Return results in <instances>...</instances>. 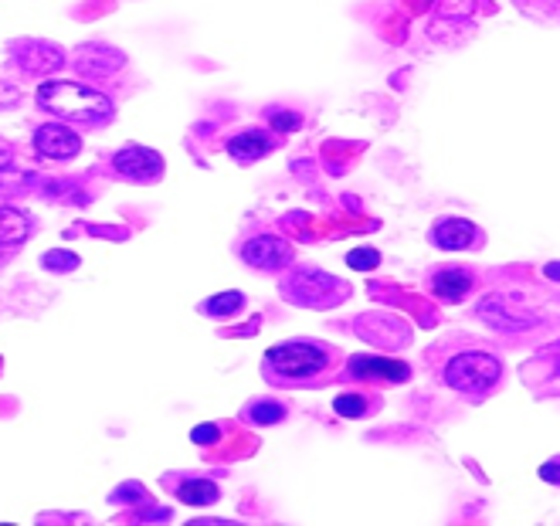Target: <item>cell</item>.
Masks as SVG:
<instances>
[{"label": "cell", "instance_id": "cell-16", "mask_svg": "<svg viewBox=\"0 0 560 526\" xmlns=\"http://www.w3.org/2000/svg\"><path fill=\"white\" fill-rule=\"evenodd\" d=\"M174 493L180 503H187V506H211V503H218L221 489L214 486L211 479H180Z\"/></svg>", "mask_w": 560, "mask_h": 526}, {"label": "cell", "instance_id": "cell-2", "mask_svg": "<svg viewBox=\"0 0 560 526\" xmlns=\"http://www.w3.org/2000/svg\"><path fill=\"white\" fill-rule=\"evenodd\" d=\"M38 106L82 126H102L112 119V99L82 82H45L38 89Z\"/></svg>", "mask_w": 560, "mask_h": 526}, {"label": "cell", "instance_id": "cell-19", "mask_svg": "<svg viewBox=\"0 0 560 526\" xmlns=\"http://www.w3.org/2000/svg\"><path fill=\"white\" fill-rule=\"evenodd\" d=\"M347 265L357 272H370L381 265V252H374V248H353V252L347 255Z\"/></svg>", "mask_w": 560, "mask_h": 526}, {"label": "cell", "instance_id": "cell-25", "mask_svg": "<svg viewBox=\"0 0 560 526\" xmlns=\"http://www.w3.org/2000/svg\"><path fill=\"white\" fill-rule=\"evenodd\" d=\"M544 479H550V482L557 479V469H554V465H547V469H544Z\"/></svg>", "mask_w": 560, "mask_h": 526}, {"label": "cell", "instance_id": "cell-4", "mask_svg": "<svg viewBox=\"0 0 560 526\" xmlns=\"http://www.w3.org/2000/svg\"><path fill=\"white\" fill-rule=\"evenodd\" d=\"M282 296L306 309H333L350 296V286L320 269H299L282 279Z\"/></svg>", "mask_w": 560, "mask_h": 526}, {"label": "cell", "instance_id": "cell-15", "mask_svg": "<svg viewBox=\"0 0 560 526\" xmlns=\"http://www.w3.org/2000/svg\"><path fill=\"white\" fill-rule=\"evenodd\" d=\"M21 51H34L38 58H24V55H17V62H21L24 72H31V75H41V72H51V68H58L65 62V55L58 51L55 45H41V41H24V45H17Z\"/></svg>", "mask_w": 560, "mask_h": 526}, {"label": "cell", "instance_id": "cell-24", "mask_svg": "<svg viewBox=\"0 0 560 526\" xmlns=\"http://www.w3.org/2000/svg\"><path fill=\"white\" fill-rule=\"evenodd\" d=\"M11 102H17V89H7V85L0 82V109L11 106Z\"/></svg>", "mask_w": 560, "mask_h": 526}, {"label": "cell", "instance_id": "cell-20", "mask_svg": "<svg viewBox=\"0 0 560 526\" xmlns=\"http://www.w3.org/2000/svg\"><path fill=\"white\" fill-rule=\"evenodd\" d=\"M41 265H45L48 272H68L79 265V258H75L72 252H48L45 258H41Z\"/></svg>", "mask_w": 560, "mask_h": 526}, {"label": "cell", "instance_id": "cell-22", "mask_svg": "<svg viewBox=\"0 0 560 526\" xmlns=\"http://www.w3.org/2000/svg\"><path fill=\"white\" fill-rule=\"evenodd\" d=\"M214 435H218V428H214V425H197L191 438L197 445H204V442H214Z\"/></svg>", "mask_w": 560, "mask_h": 526}, {"label": "cell", "instance_id": "cell-5", "mask_svg": "<svg viewBox=\"0 0 560 526\" xmlns=\"http://www.w3.org/2000/svg\"><path fill=\"white\" fill-rule=\"evenodd\" d=\"M347 381L370 384V387H391V384H408L411 381V367L404 360L391 357H377V353H353L350 360H343L340 370Z\"/></svg>", "mask_w": 560, "mask_h": 526}, {"label": "cell", "instance_id": "cell-3", "mask_svg": "<svg viewBox=\"0 0 560 526\" xmlns=\"http://www.w3.org/2000/svg\"><path fill=\"white\" fill-rule=\"evenodd\" d=\"M442 384L469 401H486L503 384V360L489 350H462L445 360Z\"/></svg>", "mask_w": 560, "mask_h": 526}, {"label": "cell", "instance_id": "cell-8", "mask_svg": "<svg viewBox=\"0 0 560 526\" xmlns=\"http://www.w3.org/2000/svg\"><path fill=\"white\" fill-rule=\"evenodd\" d=\"M34 150L48 160H68L82 150V140L65 123H48L34 133Z\"/></svg>", "mask_w": 560, "mask_h": 526}, {"label": "cell", "instance_id": "cell-21", "mask_svg": "<svg viewBox=\"0 0 560 526\" xmlns=\"http://www.w3.org/2000/svg\"><path fill=\"white\" fill-rule=\"evenodd\" d=\"M303 126V119L296 116V112H272V129H299Z\"/></svg>", "mask_w": 560, "mask_h": 526}, {"label": "cell", "instance_id": "cell-10", "mask_svg": "<svg viewBox=\"0 0 560 526\" xmlns=\"http://www.w3.org/2000/svg\"><path fill=\"white\" fill-rule=\"evenodd\" d=\"M476 313L486 319L489 326H496V330H510V333H523V330H533V319L516 313V303L513 299H503V296H489L486 303H482Z\"/></svg>", "mask_w": 560, "mask_h": 526}, {"label": "cell", "instance_id": "cell-11", "mask_svg": "<svg viewBox=\"0 0 560 526\" xmlns=\"http://www.w3.org/2000/svg\"><path fill=\"white\" fill-rule=\"evenodd\" d=\"M476 289V275L469 269H438L432 275V292L442 303H462Z\"/></svg>", "mask_w": 560, "mask_h": 526}, {"label": "cell", "instance_id": "cell-17", "mask_svg": "<svg viewBox=\"0 0 560 526\" xmlns=\"http://www.w3.org/2000/svg\"><path fill=\"white\" fill-rule=\"evenodd\" d=\"M245 421L258 428H272V425H279V421H286V404L272 401V398H258L245 408Z\"/></svg>", "mask_w": 560, "mask_h": 526}, {"label": "cell", "instance_id": "cell-9", "mask_svg": "<svg viewBox=\"0 0 560 526\" xmlns=\"http://www.w3.org/2000/svg\"><path fill=\"white\" fill-rule=\"evenodd\" d=\"M432 241L438 248H445V252H465V248L482 241V231L465 218H442L432 228Z\"/></svg>", "mask_w": 560, "mask_h": 526}, {"label": "cell", "instance_id": "cell-6", "mask_svg": "<svg viewBox=\"0 0 560 526\" xmlns=\"http://www.w3.org/2000/svg\"><path fill=\"white\" fill-rule=\"evenodd\" d=\"M241 258H245V265H252V269L279 272L292 262V248H289V241H282V238L258 235L241 245Z\"/></svg>", "mask_w": 560, "mask_h": 526}, {"label": "cell", "instance_id": "cell-7", "mask_svg": "<svg viewBox=\"0 0 560 526\" xmlns=\"http://www.w3.org/2000/svg\"><path fill=\"white\" fill-rule=\"evenodd\" d=\"M112 163H116L119 174L126 180H136V184H150V180H157L163 174L160 153L146 150V146H126V150H119L112 157Z\"/></svg>", "mask_w": 560, "mask_h": 526}, {"label": "cell", "instance_id": "cell-14", "mask_svg": "<svg viewBox=\"0 0 560 526\" xmlns=\"http://www.w3.org/2000/svg\"><path fill=\"white\" fill-rule=\"evenodd\" d=\"M31 235V218L17 208H0V248H17Z\"/></svg>", "mask_w": 560, "mask_h": 526}, {"label": "cell", "instance_id": "cell-23", "mask_svg": "<svg viewBox=\"0 0 560 526\" xmlns=\"http://www.w3.org/2000/svg\"><path fill=\"white\" fill-rule=\"evenodd\" d=\"M11 163H14V146L7 140H0V170L11 167Z\"/></svg>", "mask_w": 560, "mask_h": 526}, {"label": "cell", "instance_id": "cell-13", "mask_svg": "<svg viewBox=\"0 0 560 526\" xmlns=\"http://www.w3.org/2000/svg\"><path fill=\"white\" fill-rule=\"evenodd\" d=\"M333 411L340 418H370L381 411V394L377 391H360V394H336Z\"/></svg>", "mask_w": 560, "mask_h": 526}, {"label": "cell", "instance_id": "cell-1", "mask_svg": "<svg viewBox=\"0 0 560 526\" xmlns=\"http://www.w3.org/2000/svg\"><path fill=\"white\" fill-rule=\"evenodd\" d=\"M343 353L333 343L323 340H286L265 350L262 377L272 387H286V391H313L340 381Z\"/></svg>", "mask_w": 560, "mask_h": 526}, {"label": "cell", "instance_id": "cell-18", "mask_svg": "<svg viewBox=\"0 0 560 526\" xmlns=\"http://www.w3.org/2000/svg\"><path fill=\"white\" fill-rule=\"evenodd\" d=\"M241 306H245V296H241V292H218V296H211L208 303L201 306V313H208L214 319H228V316H235Z\"/></svg>", "mask_w": 560, "mask_h": 526}, {"label": "cell", "instance_id": "cell-12", "mask_svg": "<svg viewBox=\"0 0 560 526\" xmlns=\"http://www.w3.org/2000/svg\"><path fill=\"white\" fill-rule=\"evenodd\" d=\"M269 150H272V136L265 133V129H245V133H238L228 140V153L238 163H252L258 157H265Z\"/></svg>", "mask_w": 560, "mask_h": 526}]
</instances>
